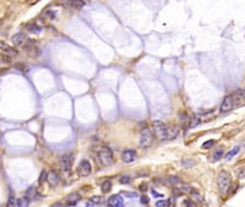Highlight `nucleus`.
<instances>
[{
  "mask_svg": "<svg viewBox=\"0 0 245 207\" xmlns=\"http://www.w3.org/2000/svg\"><path fill=\"white\" fill-rule=\"evenodd\" d=\"M97 156H98L100 162H101L103 165H105V167H108V165H110V164L113 163V152L110 151V148H108V147L100 148Z\"/></svg>",
  "mask_w": 245,
  "mask_h": 207,
  "instance_id": "1",
  "label": "nucleus"
},
{
  "mask_svg": "<svg viewBox=\"0 0 245 207\" xmlns=\"http://www.w3.org/2000/svg\"><path fill=\"white\" fill-rule=\"evenodd\" d=\"M217 184H218V189L222 194H226L229 185H231V177L227 172H221L218 179H217Z\"/></svg>",
  "mask_w": 245,
  "mask_h": 207,
  "instance_id": "2",
  "label": "nucleus"
},
{
  "mask_svg": "<svg viewBox=\"0 0 245 207\" xmlns=\"http://www.w3.org/2000/svg\"><path fill=\"white\" fill-rule=\"evenodd\" d=\"M153 142V135H152V131L150 129H145L141 131L140 134V146L142 148H148L151 147Z\"/></svg>",
  "mask_w": 245,
  "mask_h": 207,
  "instance_id": "3",
  "label": "nucleus"
},
{
  "mask_svg": "<svg viewBox=\"0 0 245 207\" xmlns=\"http://www.w3.org/2000/svg\"><path fill=\"white\" fill-rule=\"evenodd\" d=\"M152 125H153V131L159 140H167V125L159 120H155Z\"/></svg>",
  "mask_w": 245,
  "mask_h": 207,
  "instance_id": "4",
  "label": "nucleus"
},
{
  "mask_svg": "<svg viewBox=\"0 0 245 207\" xmlns=\"http://www.w3.org/2000/svg\"><path fill=\"white\" fill-rule=\"evenodd\" d=\"M233 107H234V96H233V94H228V96L224 97L223 102L221 104L219 112H221V113H227V112L231 110Z\"/></svg>",
  "mask_w": 245,
  "mask_h": 207,
  "instance_id": "5",
  "label": "nucleus"
},
{
  "mask_svg": "<svg viewBox=\"0 0 245 207\" xmlns=\"http://www.w3.org/2000/svg\"><path fill=\"white\" fill-rule=\"evenodd\" d=\"M92 170V167H91V163L88 161H81L79 167H77V174L80 177H87Z\"/></svg>",
  "mask_w": 245,
  "mask_h": 207,
  "instance_id": "6",
  "label": "nucleus"
},
{
  "mask_svg": "<svg viewBox=\"0 0 245 207\" xmlns=\"http://www.w3.org/2000/svg\"><path fill=\"white\" fill-rule=\"evenodd\" d=\"M72 165V154H64L60 157V168L64 172H69Z\"/></svg>",
  "mask_w": 245,
  "mask_h": 207,
  "instance_id": "7",
  "label": "nucleus"
},
{
  "mask_svg": "<svg viewBox=\"0 0 245 207\" xmlns=\"http://www.w3.org/2000/svg\"><path fill=\"white\" fill-rule=\"evenodd\" d=\"M121 159L125 163H131L136 159V151L134 149H125L121 154Z\"/></svg>",
  "mask_w": 245,
  "mask_h": 207,
  "instance_id": "8",
  "label": "nucleus"
},
{
  "mask_svg": "<svg viewBox=\"0 0 245 207\" xmlns=\"http://www.w3.org/2000/svg\"><path fill=\"white\" fill-rule=\"evenodd\" d=\"M108 207H124V200L119 195H114L109 197L108 200Z\"/></svg>",
  "mask_w": 245,
  "mask_h": 207,
  "instance_id": "9",
  "label": "nucleus"
},
{
  "mask_svg": "<svg viewBox=\"0 0 245 207\" xmlns=\"http://www.w3.org/2000/svg\"><path fill=\"white\" fill-rule=\"evenodd\" d=\"M11 41L16 45H23L26 42H28V39H27V37H26L25 33H16L15 36H13Z\"/></svg>",
  "mask_w": 245,
  "mask_h": 207,
  "instance_id": "10",
  "label": "nucleus"
},
{
  "mask_svg": "<svg viewBox=\"0 0 245 207\" xmlns=\"http://www.w3.org/2000/svg\"><path fill=\"white\" fill-rule=\"evenodd\" d=\"M47 180H48L50 186H57L59 184V175L57 174V172H54V170L49 172L47 174Z\"/></svg>",
  "mask_w": 245,
  "mask_h": 207,
  "instance_id": "11",
  "label": "nucleus"
},
{
  "mask_svg": "<svg viewBox=\"0 0 245 207\" xmlns=\"http://www.w3.org/2000/svg\"><path fill=\"white\" fill-rule=\"evenodd\" d=\"M0 50H3L5 54H9V55H16L17 54V52L15 50L14 48L10 47L8 43H5L4 41H0Z\"/></svg>",
  "mask_w": 245,
  "mask_h": 207,
  "instance_id": "12",
  "label": "nucleus"
},
{
  "mask_svg": "<svg viewBox=\"0 0 245 207\" xmlns=\"http://www.w3.org/2000/svg\"><path fill=\"white\" fill-rule=\"evenodd\" d=\"M178 134H179L178 126L173 125L171 128H167V140H173V139H175L178 136Z\"/></svg>",
  "mask_w": 245,
  "mask_h": 207,
  "instance_id": "13",
  "label": "nucleus"
},
{
  "mask_svg": "<svg viewBox=\"0 0 245 207\" xmlns=\"http://www.w3.org/2000/svg\"><path fill=\"white\" fill-rule=\"evenodd\" d=\"M80 195L77 194V192H74V194H70L69 196H68V200H66V204L69 205V206H75L79 201H80Z\"/></svg>",
  "mask_w": 245,
  "mask_h": 207,
  "instance_id": "14",
  "label": "nucleus"
},
{
  "mask_svg": "<svg viewBox=\"0 0 245 207\" xmlns=\"http://www.w3.org/2000/svg\"><path fill=\"white\" fill-rule=\"evenodd\" d=\"M159 183H162V184H164V185H167V186H173L175 184H178L179 183V178L178 177H168L166 178V179H163V180H157Z\"/></svg>",
  "mask_w": 245,
  "mask_h": 207,
  "instance_id": "15",
  "label": "nucleus"
},
{
  "mask_svg": "<svg viewBox=\"0 0 245 207\" xmlns=\"http://www.w3.org/2000/svg\"><path fill=\"white\" fill-rule=\"evenodd\" d=\"M25 27H26V30L28 31V32H31V33H39V32L42 31V28H41L36 22H29V23H27Z\"/></svg>",
  "mask_w": 245,
  "mask_h": 207,
  "instance_id": "16",
  "label": "nucleus"
},
{
  "mask_svg": "<svg viewBox=\"0 0 245 207\" xmlns=\"http://www.w3.org/2000/svg\"><path fill=\"white\" fill-rule=\"evenodd\" d=\"M28 205H29V200L26 196L20 197L17 200V202H16V207H28Z\"/></svg>",
  "mask_w": 245,
  "mask_h": 207,
  "instance_id": "17",
  "label": "nucleus"
},
{
  "mask_svg": "<svg viewBox=\"0 0 245 207\" xmlns=\"http://www.w3.org/2000/svg\"><path fill=\"white\" fill-rule=\"evenodd\" d=\"M239 151H240V147H239V146H235V147L233 148L232 151H229V152L226 154V159H227V161H231L235 154H238V152H239Z\"/></svg>",
  "mask_w": 245,
  "mask_h": 207,
  "instance_id": "18",
  "label": "nucleus"
},
{
  "mask_svg": "<svg viewBox=\"0 0 245 207\" xmlns=\"http://www.w3.org/2000/svg\"><path fill=\"white\" fill-rule=\"evenodd\" d=\"M36 195H37V191H36V188H34V186H31L28 190L26 191V194H25V196L28 199L29 201H31L32 199H34Z\"/></svg>",
  "mask_w": 245,
  "mask_h": 207,
  "instance_id": "19",
  "label": "nucleus"
},
{
  "mask_svg": "<svg viewBox=\"0 0 245 207\" xmlns=\"http://www.w3.org/2000/svg\"><path fill=\"white\" fill-rule=\"evenodd\" d=\"M68 5H70L72 8H76V9H80L85 5V3L81 1V0H75V1H68Z\"/></svg>",
  "mask_w": 245,
  "mask_h": 207,
  "instance_id": "20",
  "label": "nucleus"
},
{
  "mask_svg": "<svg viewBox=\"0 0 245 207\" xmlns=\"http://www.w3.org/2000/svg\"><path fill=\"white\" fill-rule=\"evenodd\" d=\"M110 189H112V183H110L109 180L103 181V184H102V191L105 194V192L110 191Z\"/></svg>",
  "mask_w": 245,
  "mask_h": 207,
  "instance_id": "21",
  "label": "nucleus"
},
{
  "mask_svg": "<svg viewBox=\"0 0 245 207\" xmlns=\"http://www.w3.org/2000/svg\"><path fill=\"white\" fill-rule=\"evenodd\" d=\"M181 164L185 167V168H191L192 165H195V161L191 159V158H185L181 161Z\"/></svg>",
  "mask_w": 245,
  "mask_h": 207,
  "instance_id": "22",
  "label": "nucleus"
},
{
  "mask_svg": "<svg viewBox=\"0 0 245 207\" xmlns=\"http://www.w3.org/2000/svg\"><path fill=\"white\" fill-rule=\"evenodd\" d=\"M223 148H219V149H217L216 152H215V154H213V161H218V159H221L222 158V156H223Z\"/></svg>",
  "mask_w": 245,
  "mask_h": 207,
  "instance_id": "23",
  "label": "nucleus"
},
{
  "mask_svg": "<svg viewBox=\"0 0 245 207\" xmlns=\"http://www.w3.org/2000/svg\"><path fill=\"white\" fill-rule=\"evenodd\" d=\"M215 144H216L215 140H208V141H206V142L202 144V148H203V149H208V148L212 147Z\"/></svg>",
  "mask_w": 245,
  "mask_h": 207,
  "instance_id": "24",
  "label": "nucleus"
},
{
  "mask_svg": "<svg viewBox=\"0 0 245 207\" xmlns=\"http://www.w3.org/2000/svg\"><path fill=\"white\" fill-rule=\"evenodd\" d=\"M16 202H17V200L11 195V196L9 197V201H8V204H6V207H16Z\"/></svg>",
  "mask_w": 245,
  "mask_h": 207,
  "instance_id": "25",
  "label": "nucleus"
},
{
  "mask_svg": "<svg viewBox=\"0 0 245 207\" xmlns=\"http://www.w3.org/2000/svg\"><path fill=\"white\" fill-rule=\"evenodd\" d=\"M156 207H169V201L168 200H161L156 202Z\"/></svg>",
  "mask_w": 245,
  "mask_h": 207,
  "instance_id": "26",
  "label": "nucleus"
},
{
  "mask_svg": "<svg viewBox=\"0 0 245 207\" xmlns=\"http://www.w3.org/2000/svg\"><path fill=\"white\" fill-rule=\"evenodd\" d=\"M183 205H184V207H195V204H194V202H192L191 200H189V199L184 200Z\"/></svg>",
  "mask_w": 245,
  "mask_h": 207,
  "instance_id": "27",
  "label": "nucleus"
},
{
  "mask_svg": "<svg viewBox=\"0 0 245 207\" xmlns=\"http://www.w3.org/2000/svg\"><path fill=\"white\" fill-rule=\"evenodd\" d=\"M45 15L48 16V17H49L50 20H54V18L57 17V14H55L54 11H52V10H48V11L45 13Z\"/></svg>",
  "mask_w": 245,
  "mask_h": 207,
  "instance_id": "28",
  "label": "nucleus"
},
{
  "mask_svg": "<svg viewBox=\"0 0 245 207\" xmlns=\"http://www.w3.org/2000/svg\"><path fill=\"white\" fill-rule=\"evenodd\" d=\"M91 201H92L93 204H101L102 197H100V196H93V197H91Z\"/></svg>",
  "mask_w": 245,
  "mask_h": 207,
  "instance_id": "29",
  "label": "nucleus"
},
{
  "mask_svg": "<svg viewBox=\"0 0 245 207\" xmlns=\"http://www.w3.org/2000/svg\"><path fill=\"white\" fill-rule=\"evenodd\" d=\"M120 183L121 184H128V183H130V177H121L120 178Z\"/></svg>",
  "mask_w": 245,
  "mask_h": 207,
  "instance_id": "30",
  "label": "nucleus"
},
{
  "mask_svg": "<svg viewBox=\"0 0 245 207\" xmlns=\"http://www.w3.org/2000/svg\"><path fill=\"white\" fill-rule=\"evenodd\" d=\"M47 179V173L45 172H42V174H41V178H39V183H42L43 180Z\"/></svg>",
  "mask_w": 245,
  "mask_h": 207,
  "instance_id": "31",
  "label": "nucleus"
},
{
  "mask_svg": "<svg viewBox=\"0 0 245 207\" xmlns=\"http://www.w3.org/2000/svg\"><path fill=\"white\" fill-rule=\"evenodd\" d=\"M141 202H142V204H148V197L144 195V196L141 197Z\"/></svg>",
  "mask_w": 245,
  "mask_h": 207,
  "instance_id": "32",
  "label": "nucleus"
},
{
  "mask_svg": "<svg viewBox=\"0 0 245 207\" xmlns=\"http://www.w3.org/2000/svg\"><path fill=\"white\" fill-rule=\"evenodd\" d=\"M52 207H65L63 204H60V202H57V204H54V205H52Z\"/></svg>",
  "mask_w": 245,
  "mask_h": 207,
  "instance_id": "33",
  "label": "nucleus"
},
{
  "mask_svg": "<svg viewBox=\"0 0 245 207\" xmlns=\"http://www.w3.org/2000/svg\"><path fill=\"white\" fill-rule=\"evenodd\" d=\"M0 25H1V20H0Z\"/></svg>",
  "mask_w": 245,
  "mask_h": 207,
  "instance_id": "34",
  "label": "nucleus"
},
{
  "mask_svg": "<svg viewBox=\"0 0 245 207\" xmlns=\"http://www.w3.org/2000/svg\"><path fill=\"white\" fill-rule=\"evenodd\" d=\"M244 97H245V92H244Z\"/></svg>",
  "mask_w": 245,
  "mask_h": 207,
  "instance_id": "35",
  "label": "nucleus"
}]
</instances>
